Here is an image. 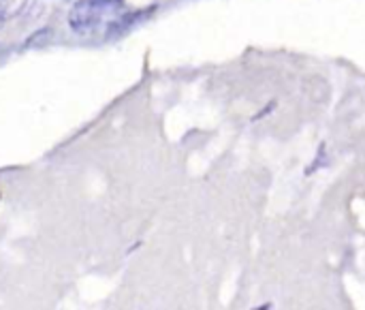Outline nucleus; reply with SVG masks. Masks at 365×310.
Listing matches in <instances>:
<instances>
[{
  "mask_svg": "<svg viewBox=\"0 0 365 310\" xmlns=\"http://www.w3.org/2000/svg\"><path fill=\"white\" fill-rule=\"evenodd\" d=\"M107 6H111V4H103L101 0H79V2H75V6L68 13V26L75 32L92 30L103 19V11Z\"/></svg>",
  "mask_w": 365,
  "mask_h": 310,
  "instance_id": "obj_1",
  "label": "nucleus"
},
{
  "mask_svg": "<svg viewBox=\"0 0 365 310\" xmlns=\"http://www.w3.org/2000/svg\"><path fill=\"white\" fill-rule=\"evenodd\" d=\"M28 0H0V26L13 17H17L26 9Z\"/></svg>",
  "mask_w": 365,
  "mask_h": 310,
  "instance_id": "obj_2",
  "label": "nucleus"
},
{
  "mask_svg": "<svg viewBox=\"0 0 365 310\" xmlns=\"http://www.w3.org/2000/svg\"><path fill=\"white\" fill-rule=\"evenodd\" d=\"M49 36H51V28H41V30H38L36 34H32V36L28 39V43H26V45H28V47H32V45L36 47V45L45 43V41H47Z\"/></svg>",
  "mask_w": 365,
  "mask_h": 310,
  "instance_id": "obj_3",
  "label": "nucleus"
},
{
  "mask_svg": "<svg viewBox=\"0 0 365 310\" xmlns=\"http://www.w3.org/2000/svg\"><path fill=\"white\" fill-rule=\"evenodd\" d=\"M101 2H103V4H115L118 0H101Z\"/></svg>",
  "mask_w": 365,
  "mask_h": 310,
  "instance_id": "obj_4",
  "label": "nucleus"
}]
</instances>
